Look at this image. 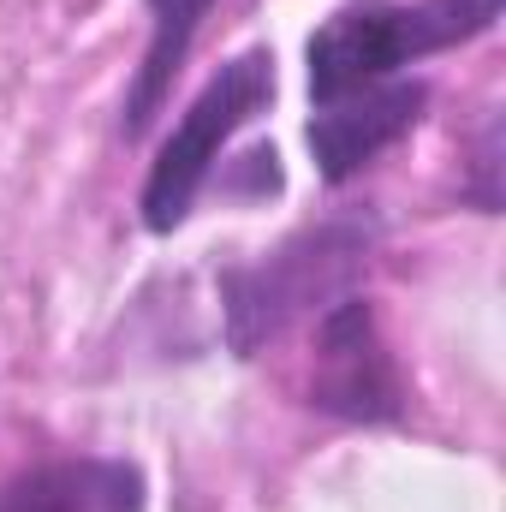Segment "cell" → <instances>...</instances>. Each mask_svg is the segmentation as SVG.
<instances>
[{"mask_svg":"<svg viewBox=\"0 0 506 512\" xmlns=\"http://www.w3.org/2000/svg\"><path fill=\"white\" fill-rule=\"evenodd\" d=\"M149 6V48H143V66L126 90V108H120V131L126 143H137L143 131L155 126L161 102L173 96V78L185 72V54L197 42V24L215 0H143Z\"/></svg>","mask_w":506,"mask_h":512,"instance_id":"cell-7","label":"cell"},{"mask_svg":"<svg viewBox=\"0 0 506 512\" xmlns=\"http://www.w3.org/2000/svg\"><path fill=\"white\" fill-rule=\"evenodd\" d=\"M423 108H429V84L423 78H387V84L352 90V96L316 108L310 126H304V143L316 155L322 185H346L352 173H364L381 149H393L423 120Z\"/></svg>","mask_w":506,"mask_h":512,"instance_id":"cell-5","label":"cell"},{"mask_svg":"<svg viewBox=\"0 0 506 512\" xmlns=\"http://www.w3.org/2000/svg\"><path fill=\"white\" fill-rule=\"evenodd\" d=\"M0 512H149V477L131 459H48L0 483Z\"/></svg>","mask_w":506,"mask_h":512,"instance_id":"cell-6","label":"cell"},{"mask_svg":"<svg viewBox=\"0 0 506 512\" xmlns=\"http://www.w3.org/2000/svg\"><path fill=\"white\" fill-rule=\"evenodd\" d=\"M274 90H280L274 48H245V54H233L191 96V108L179 114V126L167 131V143L155 149L149 179L137 191V209H143V227L149 233L167 239V233H179L191 221V209H197L215 161H221V149L251 126V120H262L274 108Z\"/></svg>","mask_w":506,"mask_h":512,"instance_id":"cell-3","label":"cell"},{"mask_svg":"<svg viewBox=\"0 0 506 512\" xmlns=\"http://www.w3.org/2000/svg\"><path fill=\"white\" fill-rule=\"evenodd\" d=\"M381 227L376 215H328L280 239L256 262H233L221 274V316L233 358H256L268 340H280L304 310H328V298H346V286L364 274Z\"/></svg>","mask_w":506,"mask_h":512,"instance_id":"cell-1","label":"cell"},{"mask_svg":"<svg viewBox=\"0 0 506 512\" xmlns=\"http://www.w3.org/2000/svg\"><path fill=\"white\" fill-rule=\"evenodd\" d=\"M506 0H352L304 48L310 108H328L352 90L399 78L411 60L459 48L501 18Z\"/></svg>","mask_w":506,"mask_h":512,"instance_id":"cell-2","label":"cell"},{"mask_svg":"<svg viewBox=\"0 0 506 512\" xmlns=\"http://www.w3.org/2000/svg\"><path fill=\"white\" fill-rule=\"evenodd\" d=\"M310 405L340 423H399L405 417V376L381 340L370 298H334L316 322V364H310Z\"/></svg>","mask_w":506,"mask_h":512,"instance_id":"cell-4","label":"cell"}]
</instances>
